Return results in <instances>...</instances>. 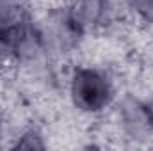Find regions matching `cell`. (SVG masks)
<instances>
[{
    "label": "cell",
    "instance_id": "cell-1",
    "mask_svg": "<svg viewBox=\"0 0 153 151\" xmlns=\"http://www.w3.org/2000/svg\"><path fill=\"white\" fill-rule=\"evenodd\" d=\"M70 94L78 110L85 114H98L111 105L114 89L111 78L102 70L80 66L71 75Z\"/></svg>",
    "mask_w": 153,
    "mask_h": 151
},
{
    "label": "cell",
    "instance_id": "cell-7",
    "mask_svg": "<svg viewBox=\"0 0 153 151\" xmlns=\"http://www.w3.org/2000/svg\"><path fill=\"white\" fill-rule=\"evenodd\" d=\"M9 59V53H7V48H5V44H4V41L0 39V68L4 66V62Z\"/></svg>",
    "mask_w": 153,
    "mask_h": 151
},
{
    "label": "cell",
    "instance_id": "cell-2",
    "mask_svg": "<svg viewBox=\"0 0 153 151\" xmlns=\"http://www.w3.org/2000/svg\"><path fill=\"white\" fill-rule=\"evenodd\" d=\"M111 20V7L107 0H75L62 14L64 30L71 38L94 32L105 27Z\"/></svg>",
    "mask_w": 153,
    "mask_h": 151
},
{
    "label": "cell",
    "instance_id": "cell-8",
    "mask_svg": "<svg viewBox=\"0 0 153 151\" xmlns=\"http://www.w3.org/2000/svg\"><path fill=\"white\" fill-rule=\"evenodd\" d=\"M148 107V114H150V121H152V126H153V103L146 105Z\"/></svg>",
    "mask_w": 153,
    "mask_h": 151
},
{
    "label": "cell",
    "instance_id": "cell-6",
    "mask_svg": "<svg viewBox=\"0 0 153 151\" xmlns=\"http://www.w3.org/2000/svg\"><path fill=\"white\" fill-rule=\"evenodd\" d=\"M130 7L139 20L153 23V0H130Z\"/></svg>",
    "mask_w": 153,
    "mask_h": 151
},
{
    "label": "cell",
    "instance_id": "cell-3",
    "mask_svg": "<svg viewBox=\"0 0 153 151\" xmlns=\"http://www.w3.org/2000/svg\"><path fill=\"white\" fill-rule=\"evenodd\" d=\"M32 25L34 21L29 0H0V39L4 44Z\"/></svg>",
    "mask_w": 153,
    "mask_h": 151
},
{
    "label": "cell",
    "instance_id": "cell-4",
    "mask_svg": "<svg viewBox=\"0 0 153 151\" xmlns=\"http://www.w3.org/2000/svg\"><path fill=\"white\" fill-rule=\"evenodd\" d=\"M121 117H123V124L130 133H141V132H148L152 126L150 121V114L148 107L141 105L134 100H126L123 103L121 109Z\"/></svg>",
    "mask_w": 153,
    "mask_h": 151
},
{
    "label": "cell",
    "instance_id": "cell-5",
    "mask_svg": "<svg viewBox=\"0 0 153 151\" xmlns=\"http://www.w3.org/2000/svg\"><path fill=\"white\" fill-rule=\"evenodd\" d=\"M14 146H16V148H23V150H43L46 144H45L43 135L39 133V130L29 128V130H25V132L18 137V141H16Z\"/></svg>",
    "mask_w": 153,
    "mask_h": 151
},
{
    "label": "cell",
    "instance_id": "cell-9",
    "mask_svg": "<svg viewBox=\"0 0 153 151\" xmlns=\"http://www.w3.org/2000/svg\"><path fill=\"white\" fill-rule=\"evenodd\" d=\"M2 133H4V126H2V121H0V141H2Z\"/></svg>",
    "mask_w": 153,
    "mask_h": 151
}]
</instances>
